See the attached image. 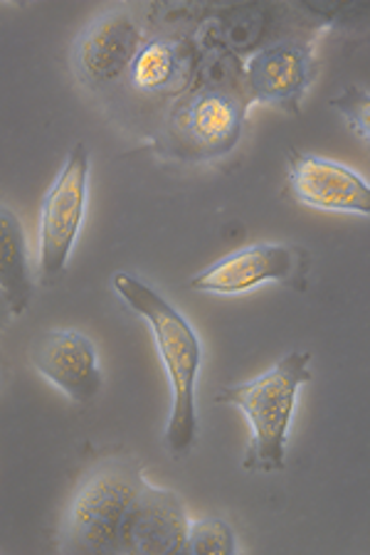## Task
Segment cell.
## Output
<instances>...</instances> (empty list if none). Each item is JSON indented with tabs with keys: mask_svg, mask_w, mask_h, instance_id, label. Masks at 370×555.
<instances>
[{
	"mask_svg": "<svg viewBox=\"0 0 370 555\" xmlns=\"http://www.w3.org/2000/svg\"><path fill=\"white\" fill-rule=\"evenodd\" d=\"M112 284L139 319L151 328L153 344L164 363L170 385V413L166 423V447L174 456L193 450L197 440V375L203 365V344L188 319L164 294L129 272H116Z\"/></svg>",
	"mask_w": 370,
	"mask_h": 555,
	"instance_id": "6da1fadb",
	"label": "cell"
},
{
	"mask_svg": "<svg viewBox=\"0 0 370 555\" xmlns=\"http://www.w3.org/2000/svg\"><path fill=\"white\" fill-rule=\"evenodd\" d=\"M141 462L106 456L85 472L62 514L58 548L72 555H122L124 533L141 496Z\"/></svg>",
	"mask_w": 370,
	"mask_h": 555,
	"instance_id": "7a4b0ae2",
	"label": "cell"
},
{
	"mask_svg": "<svg viewBox=\"0 0 370 555\" xmlns=\"http://www.w3.org/2000/svg\"><path fill=\"white\" fill-rule=\"evenodd\" d=\"M311 380V353L292 351L257 378L228 385L218 392L215 400L240 408L247 415L250 444L242 462L247 472H284L289 425H292L299 390Z\"/></svg>",
	"mask_w": 370,
	"mask_h": 555,
	"instance_id": "3957f363",
	"label": "cell"
},
{
	"mask_svg": "<svg viewBox=\"0 0 370 555\" xmlns=\"http://www.w3.org/2000/svg\"><path fill=\"white\" fill-rule=\"evenodd\" d=\"M250 96L230 89L193 87L168 114L170 139L188 160H213L238 149L245 131Z\"/></svg>",
	"mask_w": 370,
	"mask_h": 555,
	"instance_id": "277c9868",
	"label": "cell"
},
{
	"mask_svg": "<svg viewBox=\"0 0 370 555\" xmlns=\"http://www.w3.org/2000/svg\"><path fill=\"white\" fill-rule=\"evenodd\" d=\"M87 195L89 149L85 143H75L40 205L38 255L44 284H55L67 270L72 247L77 243L87 212Z\"/></svg>",
	"mask_w": 370,
	"mask_h": 555,
	"instance_id": "5b68a950",
	"label": "cell"
},
{
	"mask_svg": "<svg viewBox=\"0 0 370 555\" xmlns=\"http://www.w3.org/2000/svg\"><path fill=\"white\" fill-rule=\"evenodd\" d=\"M143 48V30L129 5H112L94 15L72 42L69 67L82 87L102 92L129 75Z\"/></svg>",
	"mask_w": 370,
	"mask_h": 555,
	"instance_id": "8992f818",
	"label": "cell"
},
{
	"mask_svg": "<svg viewBox=\"0 0 370 555\" xmlns=\"http://www.w3.org/2000/svg\"><path fill=\"white\" fill-rule=\"evenodd\" d=\"M319 75L314 42L299 35H282L250 55L245 65V92L250 102L299 114L309 87Z\"/></svg>",
	"mask_w": 370,
	"mask_h": 555,
	"instance_id": "52a82bcc",
	"label": "cell"
},
{
	"mask_svg": "<svg viewBox=\"0 0 370 555\" xmlns=\"http://www.w3.org/2000/svg\"><path fill=\"white\" fill-rule=\"evenodd\" d=\"M309 255L299 245L257 243L225 255L197 272L191 286L207 294H242L267 282H294L304 276Z\"/></svg>",
	"mask_w": 370,
	"mask_h": 555,
	"instance_id": "ba28073f",
	"label": "cell"
},
{
	"mask_svg": "<svg viewBox=\"0 0 370 555\" xmlns=\"http://www.w3.org/2000/svg\"><path fill=\"white\" fill-rule=\"evenodd\" d=\"M30 363L42 378L65 392L72 402L87 405L104 388L102 363L92 338L75 328H48L33 338Z\"/></svg>",
	"mask_w": 370,
	"mask_h": 555,
	"instance_id": "9c48e42d",
	"label": "cell"
},
{
	"mask_svg": "<svg viewBox=\"0 0 370 555\" xmlns=\"http://www.w3.org/2000/svg\"><path fill=\"white\" fill-rule=\"evenodd\" d=\"M289 185L294 198L319 210L333 212H370V188L366 178L339 160L302 154L289 158Z\"/></svg>",
	"mask_w": 370,
	"mask_h": 555,
	"instance_id": "30bf717a",
	"label": "cell"
},
{
	"mask_svg": "<svg viewBox=\"0 0 370 555\" xmlns=\"http://www.w3.org/2000/svg\"><path fill=\"white\" fill-rule=\"evenodd\" d=\"M191 518L176 491L146 481L124 533L122 555H176L183 553Z\"/></svg>",
	"mask_w": 370,
	"mask_h": 555,
	"instance_id": "8fae6325",
	"label": "cell"
},
{
	"mask_svg": "<svg viewBox=\"0 0 370 555\" xmlns=\"http://www.w3.org/2000/svg\"><path fill=\"white\" fill-rule=\"evenodd\" d=\"M197 62L201 44L183 35H168L143 42L126 77L137 92L178 100L195 87Z\"/></svg>",
	"mask_w": 370,
	"mask_h": 555,
	"instance_id": "7c38bea8",
	"label": "cell"
},
{
	"mask_svg": "<svg viewBox=\"0 0 370 555\" xmlns=\"http://www.w3.org/2000/svg\"><path fill=\"white\" fill-rule=\"evenodd\" d=\"M282 8L272 5H238L218 13L213 23H207V40L218 42L220 48L232 52L234 57L255 55L282 35L277 33Z\"/></svg>",
	"mask_w": 370,
	"mask_h": 555,
	"instance_id": "4fadbf2b",
	"label": "cell"
},
{
	"mask_svg": "<svg viewBox=\"0 0 370 555\" xmlns=\"http://www.w3.org/2000/svg\"><path fill=\"white\" fill-rule=\"evenodd\" d=\"M0 286L11 299L15 317L28 309L33 299L28 237L21 218L3 203H0Z\"/></svg>",
	"mask_w": 370,
	"mask_h": 555,
	"instance_id": "5bb4252c",
	"label": "cell"
},
{
	"mask_svg": "<svg viewBox=\"0 0 370 555\" xmlns=\"http://www.w3.org/2000/svg\"><path fill=\"white\" fill-rule=\"evenodd\" d=\"M183 553L188 555H234L238 553V533L220 516H203L188 526Z\"/></svg>",
	"mask_w": 370,
	"mask_h": 555,
	"instance_id": "9a60e30c",
	"label": "cell"
},
{
	"mask_svg": "<svg viewBox=\"0 0 370 555\" xmlns=\"http://www.w3.org/2000/svg\"><path fill=\"white\" fill-rule=\"evenodd\" d=\"M368 102H370L368 89L358 85L346 87L339 96H333L331 100V106L343 116V121H346L350 133L363 143L370 141V104Z\"/></svg>",
	"mask_w": 370,
	"mask_h": 555,
	"instance_id": "2e32d148",
	"label": "cell"
},
{
	"mask_svg": "<svg viewBox=\"0 0 370 555\" xmlns=\"http://www.w3.org/2000/svg\"><path fill=\"white\" fill-rule=\"evenodd\" d=\"M13 317H15L13 304H11V299H8V294L3 292V286H0V328H5L8 324H11Z\"/></svg>",
	"mask_w": 370,
	"mask_h": 555,
	"instance_id": "e0dca14e",
	"label": "cell"
},
{
	"mask_svg": "<svg viewBox=\"0 0 370 555\" xmlns=\"http://www.w3.org/2000/svg\"><path fill=\"white\" fill-rule=\"evenodd\" d=\"M0 380H3V365H0Z\"/></svg>",
	"mask_w": 370,
	"mask_h": 555,
	"instance_id": "ac0fdd59",
	"label": "cell"
}]
</instances>
